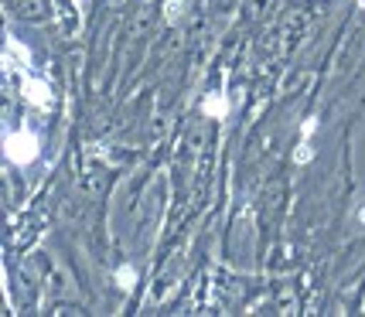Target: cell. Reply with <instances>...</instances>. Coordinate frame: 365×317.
<instances>
[{"mask_svg": "<svg viewBox=\"0 0 365 317\" xmlns=\"http://www.w3.org/2000/svg\"><path fill=\"white\" fill-rule=\"evenodd\" d=\"M4 157L11 160L14 167H28L38 160V137H34L31 130H14V133H7V140H4Z\"/></svg>", "mask_w": 365, "mask_h": 317, "instance_id": "obj_1", "label": "cell"}, {"mask_svg": "<svg viewBox=\"0 0 365 317\" xmlns=\"http://www.w3.org/2000/svg\"><path fill=\"white\" fill-rule=\"evenodd\" d=\"M362 4H365V0H362Z\"/></svg>", "mask_w": 365, "mask_h": 317, "instance_id": "obj_2", "label": "cell"}]
</instances>
